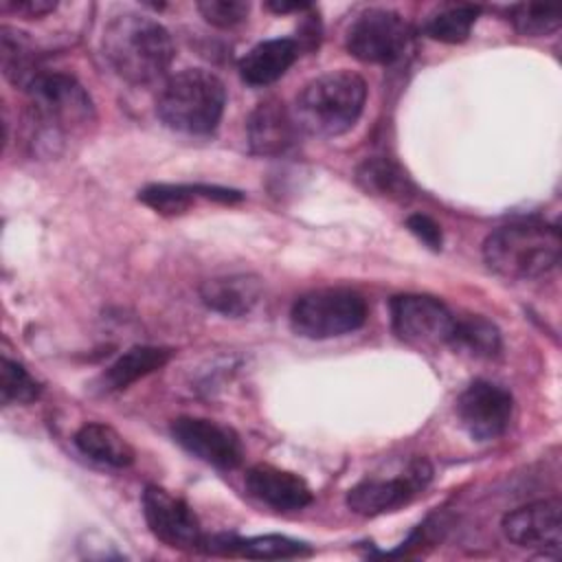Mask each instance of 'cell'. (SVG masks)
<instances>
[{
    "label": "cell",
    "mask_w": 562,
    "mask_h": 562,
    "mask_svg": "<svg viewBox=\"0 0 562 562\" xmlns=\"http://www.w3.org/2000/svg\"><path fill=\"white\" fill-rule=\"evenodd\" d=\"M272 11L277 13H288V11H301V9H307L305 2H270L268 4Z\"/></svg>",
    "instance_id": "cell-30"
},
{
    "label": "cell",
    "mask_w": 562,
    "mask_h": 562,
    "mask_svg": "<svg viewBox=\"0 0 562 562\" xmlns=\"http://www.w3.org/2000/svg\"><path fill=\"white\" fill-rule=\"evenodd\" d=\"M244 485L252 498L277 512H294L312 503V490L299 474L270 463L248 468Z\"/></svg>",
    "instance_id": "cell-15"
},
{
    "label": "cell",
    "mask_w": 562,
    "mask_h": 562,
    "mask_svg": "<svg viewBox=\"0 0 562 562\" xmlns=\"http://www.w3.org/2000/svg\"><path fill=\"white\" fill-rule=\"evenodd\" d=\"M356 182L371 195L406 202L413 195V182L402 167L389 158L373 156L358 165Z\"/></svg>",
    "instance_id": "cell-22"
},
{
    "label": "cell",
    "mask_w": 562,
    "mask_h": 562,
    "mask_svg": "<svg viewBox=\"0 0 562 562\" xmlns=\"http://www.w3.org/2000/svg\"><path fill=\"white\" fill-rule=\"evenodd\" d=\"M299 57V44L290 37H274L252 46L239 61V77L248 86L261 88L281 79Z\"/></svg>",
    "instance_id": "cell-17"
},
{
    "label": "cell",
    "mask_w": 562,
    "mask_h": 562,
    "mask_svg": "<svg viewBox=\"0 0 562 562\" xmlns=\"http://www.w3.org/2000/svg\"><path fill=\"white\" fill-rule=\"evenodd\" d=\"M226 88L222 79L204 68H187L169 77L158 97L156 114L173 132L206 136L224 114Z\"/></svg>",
    "instance_id": "cell-4"
},
{
    "label": "cell",
    "mask_w": 562,
    "mask_h": 562,
    "mask_svg": "<svg viewBox=\"0 0 562 562\" xmlns=\"http://www.w3.org/2000/svg\"><path fill=\"white\" fill-rule=\"evenodd\" d=\"M408 26L391 9H364L345 33V46L351 57L364 64H393L408 46Z\"/></svg>",
    "instance_id": "cell-7"
},
{
    "label": "cell",
    "mask_w": 562,
    "mask_h": 562,
    "mask_svg": "<svg viewBox=\"0 0 562 562\" xmlns=\"http://www.w3.org/2000/svg\"><path fill=\"white\" fill-rule=\"evenodd\" d=\"M448 345L472 358H494L501 351V331L483 316L454 318Z\"/></svg>",
    "instance_id": "cell-23"
},
{
    "label": "cell",
    "mask_w": 562,
    "mask_h": 562,
    "mask_svg": "<svg viewBox=\"0 0 562 562\" xmlns=\"http://www.w3.org/2000/svg\"><path fill=\"white\" fill-rule=\"evenodd\" d=\"M479 13H481V9L474 4H448L428 15L424 31L430 40L446 42V44H459L470 37V31H472Z\"/></svg>",
    "instance_id": "cell-24"
},
{
    "label": "cell",
    "mask_w": 562,
    "mask_h": 562,
    "mask_svg": "<svg viewBox=\"0 0 562 562\" xmlns=\"http://www.w3.org/2000/svg\"><path fill=\"white\" fill-rule=\"evenodd\" d=\"M263 285L257 274H224L213 277L200 285V301L228 318L250 314L261 301Z\"/></svg>",
    "instance_id": "cell-16"
},
{
    "label": "cell",
    "mask_w": 562,
    "mask_h": 562,
    "mask_svg": "<svg viewBox=\"0 0 562 562\" xmlns=\"http://www.w3.org/2000/svg\"><path fill=\"white\" fill-rule=\"evenodd\" d=\"M173 351L169 347H156V345H136L127 351H123L99 378V386L103 393L123 391L136 380L154 373L156 369H162L171 360Z\"/></svg>",
    "instance_id": "cell-18"
},
{
    "label": "cell",
    "mask_w": 562,
    "mask_h": 562,
    "mask_svg": "<svg viewBox=\"0 0 562 562\" xmlns=\"http://www.w3.org/2000/svg\"><path fill=\"white\" fill-rule=\"evenodd\" d=\"M512 413V393L487 380H474L457 400L459 424L474 441H492L501 437L509 426Z\"/></svg>",
    "instance_id": "cell-11"
},
{
    "label": "cell",
    "mask_w": 562,
    "mask_h": 562,
    "mask_svg": "<svg viewBox=\"0 0 562 562\" xmlns=\"http://www.w3.org/2000/svg\"><path fill=\"white\" fill-rule=\"evenodd\" d=\"M215 553H237L246 558L257 560H281V558H301L310 555L312 549L305 542H299L288 536H255V538H235V536H217V538H204V547Z\"/></svg>",
    "instance_id": "cell-19"
},
{
    "label": "cell",
    "mask_w": 562,
    "mask_h": 562,
    "mask_svg": "<svg viewBox=\"0 0 562 562\" xmlns=\"http://www.w3.org/2000/svg\"><path fill=\"white\" fill-rule=\"evenodd\" d=\"M296 123L292 112L279 99L257 103L246 123L248 147L252 154L272 158L288 154L296 143Z\"/></svg>",
    "instance_id": "cell-14"
},
{
    "label": "cell",
    "mask_w": 562,
    "mask_h": 562,
    "mask_svg": "<svg viewBox=\"0 0 562 562\" xmlns=\"http://www.w3.org/2000/svg\"><path fill=\"white\" fill-rule=\"evenodd\" d=\"M143 516L149 531L171 549L193 551L204 547V533L193 509L169 490L147 485L143 492Z\"/></svg>",
    "instance_id": "cell-9"
},
{
    "label": "cell",
    "mask_w": 562,
    "mask_h": 562,
    "mask_svg": "<svg viewBox=\"0 0 562 562\" xmlns=\"http://www.w3.org/2000/svg\"><path fill=\"white\" fill-rule=\"evenodd\" d=\"M391 327L400 340L415 347L448 345L454 314L435 296L397 294L389 303Z\"/></svg>",
    "instance_id": "cell-8"
},
{
    "label": "cell",
    "mask_w": 562,
    "mask_h": 562,
    "mask_svg": "<svg viewBox=\"0 0 562 562\" xmlns=\"http://www.w3.org/2000/svg\"><path fill=\"white\" fill-rule=\"evenodd\" d=\"M198 198L237 202L241 200V193L224 187H209V184H149L143 191H138L140 202H145L147 206L165 215L184 213Z\"/></svg>",
    "instance_id": "cell-20"
},
{
    "label": "cell",
    "mask_w": 562,
    "mask_h": 562,
    "mask_svg": "<svg viewBox=\"0 0 562 562\" xmlns=\"http://www.w3.org/2000/svg\"><path fill=\"white\" fill-rule=\"evenodd\" d=\"M75 446L83 457L105 468L123 470L134 463V448L108 424H83L75 432Z\"/></svg>",
    "instance_id": "cell-21"
},
{
    "label": "cell",
    "mask_w": 562,
    "mask_h": 562,
    "mask_svg": "<svg viewBox=\"0 0 562 562\" xmlns=\"http://www.w3.org/2000/svg\"><path fill=\"white\" fill-rule=\"evenodd\" d=\"M367 83L358 72L331 70L307 81L294 99L292 116L301 132L331 138L349 132L362 114Z\"/></svg>",
    "instance_id": "cell-2"
},
{
    "label": "cell",
    "mask_w": 562,
    "mask_h": 562,
    "mask_svg": "<svg viewBox=\"0 0 562 562\" xmlns=\"http://www.w3.org/2000/svg\"><path fill=\"white\" fill-rule=\"evenodd\" d=\"M200 15L217 26V29H233L248 18L250 4L244 0H202L198 2Z\"/></svg>",
    "instance_id": "cell-27"
},
{
    "label": "cell",
    "mask_w": 562,
    "mask_h": 562,
    "mask_svg": "<svg viewBox=\"0 0 562 562\" xmlns=\"http://www.w3.org/2000/svg\"><path fill=\"white\" fill-rule=\"evenodd\" d=\"M560 231L542 222H512L494 228L483 241L487 268L509 281L547 277L560 261Z\"/></svg>",
    "instance_id": "cell-3"
},
{
    "label": "cell",
    "mask_w": 562,
    "mask_h": 562,
    "mask_svg": "<svg viewBox=\"0 0 562 562\" xmlns=\"http://www.w3.org/2000/svg\"><path fill=\"white\" fill-rule=\"evenodd\" d=\"M110 68L132 86H149L167 75L176 46L171 33L149 15H114L101 37Z\"/></svg>",
    "instance_id": "cell-1"
},
{
    "label": "cell",
    "mask_w": 562,
    "mask_h": 562,
    "mask_svg": "<svg viewBox=\"0 0 562 562\" xmlns=\"http://www.w3.org/2000/svg\"><path fill=\"white\" fill-rule=\"evenodd\" d=\"M367 301L349 288H321L301 294L290 310V327L296 336L325 340L351 334L367 321Z\"/></svg>",
    "instance_id": "cell-6"
},
{
    "label": "cell",
    "mask_w": 562,
    "mask_h": 562,
    "mask_svg": "<svg viewBox=\"0 0 562 562\" xmlns=\"http://www.w3.org/2000/svg\"><path fill=\"white\" fill-rule=\"evenodd\" d=\"M4 11H11L15 15L24 18H42L46 13H53L57 9V2L53 0H9L2 4Z\"/></svg>",
    "instance_id": "cell-29"
},
{
    "label": "cell",
    "mask_w": 562,
    "mask_h": 562,
    "mask_svg": "<svg viewBox=\"0 0 562 562\" xmlns=\"http://www.w3.org/2000/svg\"><path fill=\"white\" fill-rule=\"evenodd\" d=\"M432 476V468L426 459H415L402 476L393 479H364L347 492V507L360 516H380L406 505L417 492H422Z\"/></svg>",
    "instance_id": "cell-12"
},
{
    "label": "cell",
    "mask_w": 562,
    "mask_h": 562,
    "mask_svg": "<svg viewBox=\"0 0 562 562\" xmlns=\"http://www.w3.org/2000/svg\"><path fill=\"white\" fill-rule=\"evenodd\" d=\"M169 430L182 450L213 468L235 470L244 461L239 435L220 422L182 415L171 422Z\"/></svg>",
    "instance_id": "cell-10"
},
{
    "label": "cell",
    "mask_w": 562,
    "mask_h": 562,
    "mask_svg": "<svg viewBox=\"0 0 562 562\" xmlns=\"http://www.w3.org/2000/svg\"><path fill=\"white\" fill-rule=\"evenodd\" d=\"M24 90L29 94L31 121L42 136L59 138L70 130L83 127L94 116L90 94L66 72L40 70Z\"/></svg>",
    "instance_id": "cell-5"
},
{
    "label": "cell",
    "mask_w": 562,
    "mask_h": 562,
    "mask_svg": "<svg viewBox=\"0 0 562 562\" xmlns=\"http://www.w3.org/2000/svg\"><path fill=\"white\" fill-rule=\"evenodd\" d=\"M406 228L424 244L428 246L430 250H441V244H443V233H441V226L424 215V213H413L406 217Z\"/></svg>",
    "instance_id": "cell-28"
},
{
    "label": "cell",
    "mask_w": 562,
    "mask_h": 562,
    "mask_svg": "<svg viewBox=\"0 0 562 562\" xmlns=\"http://www.w3.org/2000/svg\"><path fill=\"white\" fill-rule=\"evenodd\" d=\"M40 382L20 364L9 358H2L0 364V400L4 406L11 404H31L40 397Z\"/></svg>",
    "instance_id": "cell-26"
},
{
    "label": "cell",
    "mask_w": 562,
    "mask_h": 562,
    "mask_svg": "<svg viewBox=\"0 0 562 562\" xmlns=\"http://www.w3.org/2000/svg\"><path fill=\"white\" fill-rule=\"evenodd\" d=\"M505 538L527 551L560 555L562 505L558 498L533 501L507 512L501 520Z\"/></svg>",
    "instance_id": "cell-13"
},
{
    "label": "cell",
    "mask_w": 562,
    "mask_h": 562,
    "mask_svg": "<svg viewBox=\"0 0 562 562\" xmlns=\"http://www.w3.org/2000/svg\"><path fill=\"white\" fill-rule=\"evenodd\" d=\"M509 22L514 24V29L520 35L542 37V35H551L560 29L562 15L553 7L538 4V2H522V4H514L509 9Z\"/></svg>",
    "instance_id": "cell-25"
}]
</instances>
